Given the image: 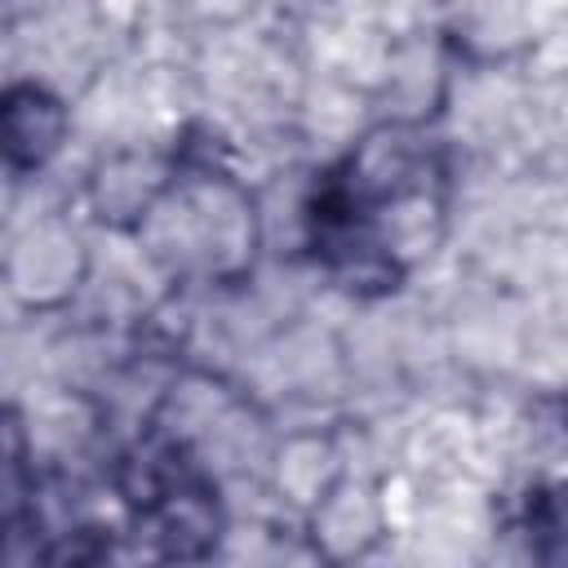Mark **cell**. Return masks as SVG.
<instances>
[{
	"mask_svg": "<svg viewBox=\"0 0 568 568\" xmlns=\"http://www.w3.org/2000/svg\"><path fill=\"white\" fill-rule=\"evenodd\" d=\"M257 0H182L186 13H195L200 22H235L253 9Z\"/></svg>",
	"mask_w": 568,
	"mask_h": 568,
	"instance_id": "ba28073f",
	"label": "cell"
},
{
	"mask_svg": "<svg viewBox=\"0 0 568 568\" xmlns=\"http://www.w3.org/2000/svg\"><path fill=\"white\" fill-rule=\"evenodd\" d=\"M346 479V462H342V448L333 435H320V430H302V435H288L275 457H271V484L275 493L297 506V510H315L324 506L337 484Z\"/></svg>",
	"mask_w": 568,
	"mask_h": 568,
	"instance_id": "8992f818",
	"label": "cell"
},
{
	"mask_svg": "<svg viewBox=\"0 0 568 568\" xmlns=\"http://www.w3.org/2000/svg\"><path fill=\"white\" fill-rule=\"evenodd\" d=\"M311 248L351 293H390L422 266L448 226V160L417 120L373 124L324 173L311 213Z\"/></svg>",
	"mask_w": 568,
	"mask_h": 568,
	"instance_id": "6da1fadb",
	"label": "cell"
},
{
	"mask_svg": "<svg viewBox=\"0 0 568 568\" xmlns=\"http://www.w3.org/2000/svg\"><path fill=\"white\" fill-rule=\"evenodd\" d=\"M178 173L173 155L160 151H111L93 164L89 186H84V204L93 213V222L111 226V231H138L146 222V213L160 204V195L169 191Z\"/></svg>",
	"mask_w": 568,
	"mask_h": 568,
	"instance_id": "277c9868",
	"label": "cell"
},
{
	"mask_svg": "<svg viewBox=\"0 0 568 568\" xmlns=\"http://www.w3.org/2000/svg\"><path fill=\"white\" fill-rule=\"evenodd\" d=\"M386 519H382V506L377 497L355 484L351 475L337 484V493L311 510V541L324 559H359L368 555L386 532Z\"/></svg>",
	"mask_w": 568,
	"mask_h": 568,
	"instance_id": "52a82bcc",
	"label": "cell"
},
{
	"mask_svg": "<svg viewBox=\"0 0 568 568\" xmlns=\"http://www.w3.org/2000/svg\"><path fill=\"white\" fill-rule=\"evenodd\" d=\"M133 235L146 262L173 284L231 288L253 275L262 248V209L235 173L213 164H178L169 191Z\"/></svg>",
	"mask_w": 568,
	"mask_h": 568,
	"instance_id": "7a4b0ae2",
	"label": "cell"
},
{
	"mask_svg": "<svg viewBox=\"0 0 568 568\" xmlns=\"http://www.w3.org/2000/svg\"><path fill=\"white\" fill-rule=\"evenodd\" d=\"M89 280V244L62 217H40L9 240L4 288L22 311H58Z\"/></svg>",
	"mask_w": 568,
	"mask_h": 568,
	"instance_id": "3957f363",
	"label": "cell"
},
{
	"mask_svg": "<svg viewBox=\"0 0 568 568\" xmlns=\"http://www.w3.org/2000/svg\"><path fill=\"white\" fill-rule=\"evenodd\" d=\"M67 129H71V111H67V102L53 89H44L36 80H22V84H9L4 89L0 138H4V164H9V173H36V169H44L62 151Z\"/></svg>",
	"mask_w": 568,
	"mask_h": 568,
	"instance_id": "5b68a950",
	"label": "cell"
}]
</instances>
